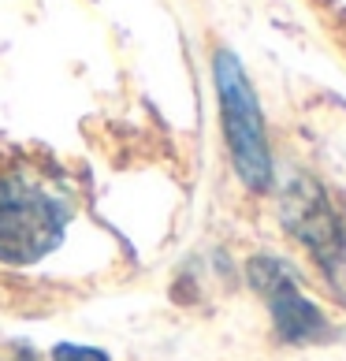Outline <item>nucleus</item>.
Listing matches in <instances>:
<instances>
[{"label": "nucleus", "instance_id": "nucleus-1", "mask_svg": "<svg viewBox=\"0 0 346 361\" xmlns=\"http://www.w3.org/2000/svg\"><path fill=\"white\" fill-rule=\"evenodd\" d=\"M68 212L23 176L0 179V264H34L60 243Z\"/></svg>", "mask_w": 346, "mask_h": 361}, {"label": "nucleus", "instance_id": "nucleus-2", "mask_svg": "<svg viewBox=\"0 0 346 361\" xmlns=\"http://www.w3.org/2000/svg\"><path fill=\"white\" fill-rule=\"evenodd\" d=\"M212 75H216V90H220L223 135H228L235 171L249 190H264L272 183V157H268L264 123L257 112V97L246 82V71L238 68L231 52H220L216 63H212Z\"/></svg>", "mask_w": 346, "mask_h": 361}, {"label": "nucleus", "instance_id": "nucleus-3", "mask_svg": "<svg viewBox=\"0 0 346 361\" xmlns=\"http://www.w3.org/2000/svg\"><path fill=\"white\" fill-rule=\"evenodd\" d=\"M283 224L321 261V269L335 283H346V224L321 186H313V183L290 186L283 194Z\"/></svg>", "mask_w": 346, "mask_h": 361}, {"label": "nucleus", "instance_id": "nucleus-4", "mask_svg": "<svg viewBox=\"0 0 346 361\" xmlns=\"http://www.w3.org/2000/svg\"><path fill=\"white\" fill-rule=\"evenodd\" d=\"M249 283L257 287V294L264 298V305H268L279 339H287V343H316V339L328 336V320L298 290L295 276H290L279 261L257 257L254 264H249Z\"/></svg>", "mask_w": 346, "mask_h": 361}, {"label": "nucleus", "instance_id": "nucleus-5", "mask_svg": "<svg viewBox=\"0 0 346 361\" xmlns=\"http://www.w3.org/2000/svg\"><path fill=\"white\" fill-rule=\"evenodd\" d=\"M56 361H109V357L101 350H93V346H60Z\"/></svg>", "mask_w": 346, "mask_h": 361}]
</instances>
